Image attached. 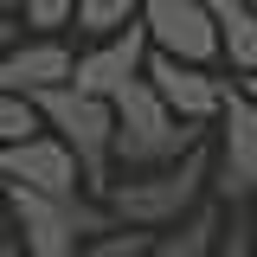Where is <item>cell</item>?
<instances>
[{"mask_svg":"<svg viewBox=\"0 0 257 257\" xmlns=\"http://www.w3.org/2000/svg\"><path fill=\"white\" fill-rule=\"evenodd\" d=\"M109 116H116L109 161H122L128 174H161V167H174V161H187L193 148H199V128L180 122V116H167V103H161L142 77L109 103Z\"/></svg>","mask_w":257,"mask_h":257,"instance_id":"6da1fadb","label":"cell"},{"mask_svg":"<svg viewBox=\"0 0 257 257\" xmlns=\"http://www.w3.org/2000/svg\"><path fill=\"white\" fill-rule=\"evenodd\" d=\"M206 174H212V161H206V148H193L187 161H174V167H161V174L109 180V206H103V212L135 225V231H167V225H180L193 206H199Z\"/></svg>","mask_w":257,"mask_h":257,"instance_id":"7a4b0ae2","label":"cell"},{"mask_svg":"<svg viewBox=\"0 0 257 257\" xmlns=\"http://www.w3.org/2000/svg\"><path fill=\"white\" fill-rule=\"evenodd\" d=\"M32 109H39V122L64 142V155L77 161V180L96 187V193H109V167H116V161H109V142H116L109 103H96V96L58 84V90H39V96H32Z\"/></svg>","mask_w":257,"mask_h":257,"instance_id":"3957f363","label":"cell"},{"mask_svg":"<svg viewBox=\"0 0 257 257\" xmlns=\"http://www.w3.org/2000/svg\"><path fill=\"white\" fill-rule=\"evenodd\" d=\"M7 219H20L26 231V257H77L84 231H109V212L90 199H45V193L7 187Z\"/></svg>","mask_w":257,"mask_h":257,"instance_id":"277c9868","label":"cell"},{"mask_svg":"<svg viewBox=\"0 0 257 257\" xmlns=\"http://www.w3.org/2000/svg\"><path fill=\"white\" fill-rule=\"evenodd\" d=\"M142 32L155 39L161 58L174 64H193V71H206V64L219 58V32H212V13H206V0H142Z\"/></svg>","mask_w":257,"mask_h":257,"instance_id":"5b68a950","label":"cell"},{"mask_svg":"<svg viewBox=\"0 0 257 257\" xmlns=\"http://www.w3.org/2000/svg\"><path fill=\"white\" fill-rule=\"evenodd\" d=\"M0 187H26L45 193V199H77V161L64 155L58 135H32V142H13L0 148Z\"/></svg>","mask_w":257,"mask_h":257,"instance_id":"8992f818","label":"cell"},{"mask_svg":"<svg viewBox=\"0 0 257 257\" xmlns=\"http://www.w3.org/2000/svg\"><path fill=\"white\" fill-rule=\"evenodd\" d=\"M142 64H148V32L122 26V32H109L96 52H84V58L71 64V90L96 96V103H116V96L142 77Z\"/></svg>","mask_w":257,"mask_h":257,"instance_id":"52a82bcc","label":"cell"},{"mask_svg":"<svg viewBox=\"0 0 257 257\" xmlns=\"http://www.w3.org/2000/svg\"><path fill=\"white\" fill-rule=\"evenodd\" d=\"M219 128H225V148H219V199H251L257 193V103L251 96H225L219 103Z\"/></svg>","mask_w":257,"mask_h":257,"instance_id":"ba28073f","label":"cell"},{"mask_svg":"<svg viewBox=\"0 0 257 257\" xmlns=\"http://www.w3.org/2000/svg\"><path fill=\"white\" fill-rule=\"evenodd\" d=\"M142 84L167 103V116H180V122H212L219 116V103H225V84L219 77H206V71H193V64H174V58H148L142 64Z\"/></svg>","mask_w":257,"mask_h":257,"instance_id":"9c48e42d","label":"cell"},{"mask_svg":"<svg viewBox=\"0 0 257 257\" xmlns=\"http://www.w3.org/2000/svg\"><path fill=\"white\" fill-rule=\"evenodd\" d=\"M71 52H64L58 39H39V45H20L13 58L0 64V90L7 96H39V90H58L71 84Z\"/></svg>","mask_w":257,"mask_h":257,"instance_id":"30bf717a","label":"cell"},{"mask_svg":"<svg viewBox=\"0 0 257 257\" xmlns=\"http://www.w3.org/2000/svg\"><path fill=\"white\" fill-rule=\"evenodd\" d=\"M206 13H212V32H219V52L238 71H257V13L244 0H206Z\"/></svg>","mask_w":257,"mask_h":257,"instance_id":"8fae6325","label":"cell"},{"mask_svg":"<svg viewBox=\"0 0 257 257\" xmlns=\"http://www.w3.org/2000/svg\"><path fill=\"white\" fill-rule=\"evenodd\" d=\"M212 244H219V206H193L187 219H180V231L148 238L142 257H212Z\"/></svg>","mask_w":257,"mask_h":257,"instance_id":"7c38bea8","label":"cell"},{"mask_svg":"<svg viewBox=\"0 0 257 257\" xmlns=\"http://www.w3.org/2000/svg\"><path fill=\"white\" fill-rule=\"evenodd\" d=\"M135 13H142V0H77V26L84 32H96V39H109V32H122V26H135Z\"/></svg>","mask_w":257,"mask_h":257,"instance_id":"4fadbf2b","label":"cell"},{"mask_svg":"<svg viewBox=\"0 0 257 257\" xmlns=\"http://www.w3.org/2000/svg\"><path fill=\"white\" fill-rule=\"evenodd\" d=\"M32 135H45L39 109H32V96H7V90H0V148H13V142H32Z\"/></svg>","mask_w":257,"mask_h":257,"instance_id":"5bb4252c","label":"cell"},{"mask_svg":"<svg viewBox=\"0 0 257 257\" xmlns=\"http://www.w3.org/2000/svg\"><path fill=\"white\" fill-rule=\"evenodd\" d=\"M148 238H155V231H135V225H128V231H103L90 244H77V257H142Z\"/></svg>","mask_w":257,"mask_h":257,"instance_id":"9a60e30c","label":"cell"},{"mask_svg":"<svg viewBox=\"0 0 257 257\" xmlns=\"http://www.w3.org/2000/svg\"><path fill=\"white\" fill-rule=\"evenodd\" d=\"M26 7V26H71V13H77V0H20Z\"/></svg>","mask_w":257,"mask_h":257,"instance_id":"2e32d148","label":"cell"},{"mask_svg":"<svg viewBox=\"0 0 257 257\" xmlns=\"http://www.w3.org/2000/svg\"><path fill=\"white\" fill-rule=\"evenodd\" d=\"M212 257H251V238L231 225V238H219V244H212Z\"/></svg>","mask_w":257,"mask_h":257,"instance_id":"e0dca14e","label":"cell"},{"mask_svg":"<svg viewBox=\"0 0 257 257\" xmlns=\"http://www.w3.org/2000/svg\"><path fill=\"white\" fill-rule=\"evenodd\" d=\"M244 238H251V257H257V193H251V225H244Z\"/></svg>","mask_w":257,"mask_h":257,"instance_id":"ac0fdd59","label":"cell"},{"mask_svg":"<svg viewBox=\"0 0 257 257\" xmlns=\"http://www.w3.org/2000/svg\"><path fill=\"white\" fill-rule=\"evenodd\" d=\"M7 32H13V20H7V7H0V39H7Z\"/></svg>","mask_w":257,"mask_h":257,"instance_id":"d6986e66","label":"cell"},{"mask_svg":"<svg viewBox=\"0 0 257 257\" xmlns=\"http://www.w3.org/2000/svg\"><path fill=\"white\" fill-rule=\"evenodd\" d=\"M0 257H20V244H7V238H0Z\"/></svg>","mask_w":257,"mask_h":257,"instance_id":"ffe728a7","label":"cell"},{"mask_svg":"<svg viewBox=\"0 0 257 257\" xmlns=\"http://www.w3.org/2000/svg\"><path fill=\"white\" fill-rule=\"evenodd\" d=\"M0 225H7V187H0Z\"/></svg>","mask_w":257,"mask_h":257,"instance_id":"44dd1931","label":"cell"},{"mask_svg":"<svg viewBox=\"0 0 257 257\" xmlns=\"http://www.w3.org/2000/svg\"><path fill=\"white\" fill-rule=\"evenodd\" d=\"M0 7H20V0H0Z\"/></svg>","mask_w":257,"mask_h":257,"instance_id":"7402d4cb","label":"cell"},{"mask_svg":"<svg viewBox=\"0 0 257 257\" xmlns=\"http://www.w3.org/2000/svg\"><path fill=\"white\" fill-rule=\"evenodd\" d=\"M244 7H251V13H257V0H244Z\"/></svg>","mask_w":257,"mask_h":257,"instance_id":"603a6c76","label":"cell"},{"mask_svg":"<svg viewBox=\"0 0 257 257\" xmlns=\"http://www.w3.org/2000/svg\"><path fill=\"white\" fill-rule=\"evenodd\" d=\"M20 257H26V251H20Z\"/></svg>","mask_w":257,"mask_h":257,"instance_id":"cb8c5ba5","label":"cell"}]
</instances>
